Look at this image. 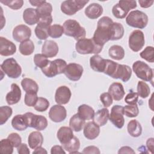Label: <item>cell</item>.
Here are the masks:
<instances>
[{
	"label": "cell",
	"instance_id": "7",
	"mask_svg": "<svg viewBox=\"0 0 154 154\" xmlns=\"http://www.w3.org/2000/svg\"><path fill=\"white\" fill-rule=\"evenodd\" d=\"M1 70L11 78H17L22 73L20 66L13 58L5 60L1 65Z\"/></svg>",
	"mask_w": 154,
	"mask_h": 154
},
{
	"label": "cell",
	"instance_id": "56",
	"mask_svg": "<svg viewBox=\"0 0 154 154\" xmlns=\"http://www.w3.org/2000/svg\"><path fill=\"white\" fill-rule=\"evenodd\" d=\"M118 153H135V151H134V150L129 147V146H123L122 147H121Z\"/></svg>",
	"mask_w": 154,
	"mask_h": 154
},
{
	"label": "cell",
	"instance_id": "13",
	"mask_svg": "<svg viewBox=\"0 0 154 154\" xmlns=\"http://www.w3.org/2000/svg\"><path fill=\"white\" fill-rule=\"evenodd\" d=\"M52 22V17L40 19L35 28V34L37 37L41 40H46L49 37L48 30Z\"/></svg>",
	"mask_w": 154,
	"mask_h": 154
},
{
	"label": "cell",
	"instance_id": "1",
	"mask_svg": "<svg viewBox=\"0 0 154 154\" xmlns=\"http://www.w3.org/2000/svg\"><path fill=\"white\" fill-rule=\"evenodd\" d=\"M113 22L112 20L108 16H103L99 20L97 28L92 38L97 45L103 47L111 40V26Z\"/></svg>",
	"mask_w": 154,
	"mask_h": 154
},
{
	"label": "cell",
	"instance_id": "8",
	"mask_svg": "<svg viewBox=\"0 0 154 154\" xmlns=\"http://www.w3.org/2000/svg\"><path fill=\"white\" fill-rule=\"evenodd\" d=\"M136 7L137 2L135 1H119V3L113 6L112 13L116 18L123 19L126 17L130 10Z\"/></svg>",
	"mask_w": 154,
	"mask_h": 154
},
{
	"label": "cell",
	"instance_id": "44",
	"mask_svg": "<svg viewBox=\"0 0 154 154\" xmlns=\"http://www.w3.org/2000/svg\"><path fill=\"white\" fill-rule=\"evenodd\" d=\"M154 49L153 46H147L140 53V57L149 63H153Z\"/></svg>",
	"mask_w": 154,
	"mask_h": 154
},
{
	"label": "cell",
	"instance_id": "51",
	"mask_svg": "<svg viewBox=\"0 0 154 154\" xmlns=\"http://www.w3.org/2000/svg\"><path fill=\"white\" fill-rule=\"evenodd\" d=\"M7 138L11 143L14 147H17L21 144L22 138L17 133H11L9 134Z\"/></svg>",
	"mask_w": 154,
	"mask_h": 154
},
{
	"label": "cell",
	"instance_id": "23",
	"mask_svg": "<svg viewBox=\"0 0 154 154\" xmlns=\"http://www.w3.org/2000/svg\"><path fill=\"white\" fill-rule=\"evenodd\" d=\"M108 93L116 101L122 100L125 94L123 86L120 82H114L111 84L108 89Z\"/></svg>",
	"mask_w": 154,
	"mask_h": 154
},
{
	"label": "cell",
	"instance_id": "15",
	"mask_svg": "<svg viewBox=\"0 0 154 154\" xmlns=\"http://www.w3.org/2000/svg\"><path fill=\"white\" fill-rule=\"evenodd\" d=\"M31 35V29L25 25L16 26L13 31V37L17 42H23L29 40Z\"/></svg>",
	"mask_w": 154,
	"mask_h": 154
},
{
	"label": "cell",
	"instance_id": "55",
	"mask_svg": "<svg viewBox=\"0 0 154 154\" xmlns=\"http://www.w3.org/2000/svg\"><path fill=\"white\" fill-rule=\"evenodd\" d=\"M51 154H59V153L65 154L66 153L65 151L64 150L63 147H62L61 146H58V145H56V146H53L51 148Z\"/></svg>",
	"mask_w": 154,
	"mask_h": 154
},
{
	"label": "cell",
	"instance_id": "12",
	"mask_svg": "<svg viewBox=\"0 0 154 154\" xmlns=\"http://www.w3.org/2000/svg\"><path fill=\"white\" fill-rule=\"evenodd\" d=\"M123 115V106L118 105H114L111 108V113L109 115V119L116 128L121 129L125 124Z\"/></svg>",
	"mask_w": 154,
	"mask_h": 154
},
{
	"label": "cell",
	"instance_id": "18",
	"mask_svg": "<svg viewBox=\"0 0 154 154\" xmlns=\"http://www.w3.org/2000/svg\"><path fill=\"white\" fill-rule=\"evenodd\" d=\"M16 52V46L6 38L0 37V54L2 56H10Z\"/></svg>",
	"mask_w": 154,
	"mask_h": 154
},
{
	"label": "cell",
	"instance_id": "37",
	"mask_svg": "<svg viewBox=\"0 0 154 154\" xmlns=\"http://www.w3.org/2000/svg\"><path fill=\"white\" fill-rule=\"evenodd\" d=\"M109 57L116 60H121L125 57L124 49L119 45H113L108 51Z\"/></svg>",
	"mask_w": 154,
	"mask_h": 154
},
{
	"label": "cell",
	"instance_id": "52",
	"mask_svg": "<svg viewBox=\"0 0 154 154\" xmlns=\"http://www.w3.org/2000/svg\"><path fill=\"white\" fill-rule=\"evenodd\" d=\"M138 100V94L135 92H131L128 93L125 97V101L129 105L137 104Z\"/></svg>",
	"mask_w": 154,
	"mask_h": 154
},
{
	"label": "cell",
	"instance_id": "54",
	"mask_svg": "<svg viewBox=\"0 0 154 154\" xmlns=\"http://www.w3.org/2000/svg\"><path fill=\"white\" fill-rule=\"evenodd\" d=\"M17 151L19 154H29L30 151L25 143H21L17 147Z\"/></svg>",
	"mask_w": 154,
	"mask_h": 154
},
{
	"label": "cell",
	"instance_id": "58",
	"mask_svg": "<svg viewBox=\"0 0 154 154\" xmlns=\"http://www.w3.org/2000/svg\"><path fill=\"white\" fill-rule=\"evenodd\" d=\"M153 138H149L147 140L146 142V146L147 149H149V150L150 151L151 153H153Z\"/></svg>",
	"mask_w": 154,
	"mask_h": 154
},
{
	"label": "cell",
	"instance_id": "19",
	"mask_svg": "<svg viewBox=\"0 0 154 154\" xmlns=\"http://www.w3.org/2000/svg\"><path fill=\"white\" fill-rule=\"evenodd\" d=\"M132 75V70L127 65L118 64L116 72L113 76L114 79H120L123 82L129 80Z\"/></svg>",
	"mask_w": 154,
	"mask_h": 154
},
{
	"label": "cell",
	"instance_id": "29",
	"mask_svg": "<svg viewBox=\"0 0 154 154\" xmlns=\"http://www.w3.org/2000/svg\"><path fill=\"white\" fill-rule=\"evenodd\" d=\"M43 142V137L42 134L38 131H34L29 134L28 139L29 146L32 149L41 146Z\"/></svg>",
	"mask_w": 154,
	"mask_h": 154
},
{
	"label": "cell",
	"instance_id": "34",
	"mask_svg": "<svg viewBox=\"0 0 154 154\" xmlns=\"http://www.w3.org/2000/svg\"><path fill=\"white\" fill-rule=\"evenodd\" d=\"M127 129L129 134L133 137L140 136L142 132V127L137 120H131L128 124Z\"/></svg>",
	"mask_w": 154,
	"mask_h": 154
},
{
	"label": "cell",
	"instance_id": "20",
	"mask_svg": "<svg viewBox=\"0 0 154 154\" xmlns=\"http://www.w3.org/2000/svg\"><path fill=\"white\" fill-rule=\"evenodd\" d=\"M58 52V46L53 40H46L42 46V53L46 57L52 58L55 57Z\"/></svg>",
	"mask_w": 154,
	"mask_h": 154
},
{
	"label": "cell",
	"instance_id": "43",
	"mask_svg": "<svg viewBox=\"0 0 154 154\" xmlns=\"http://www.w3.org/2000/svg\"><path fill=\"white\" fill-rule=\"evenodd\" d=\"M45 55L41 54H37L34 55V62L36 66L38 67L41 69L46 67L49 63V60Z\"/></svg>",
	"mask_w": 154,
	"mask_h": 154
},
{
	"label": "cell",
	"instance_id": "30",
	"mask_svg": "<svg viewBox=\"0 0 154 154\" xmlns=\"http://www.w3.org/2000/svg\"><path fill=\"white\" fill-rule=\"evenodd\" d=\"M109 111L107 108H105L99 109L94 113L93 118V122L99 126H103L107 123L109 119Z\"/></svg>",
	"mask_w": 154,
	"mask_h": 154
},
{
	"label": "cell",
	"instance_id": "46",
	"mask_svg": "<svg viewBox=\"0 0 154 154\" xmlns=\"http://www.w3.org/2000/svg\"><path fill=\"white\" fill-rule=\"evenodd\" d=\"M13 146L8 138L1 140L0 151L2 153L11 154L13 152Z\"/></svg>",
	"mask_w": 154,
	"mask_h": 154
},
{
	"label": "cell",
	"instance_id": "22",
	"mask_svg": "<svg viewBox=\"0 0 154 154\" xmlns=\"http://www.w3.org/2000/svg\"><path fill=\"white\" fill-rule=\"evenodd\" d=\"M100 133L99 126L94 122H89L85 124L84 135L88 140H94L98 137Z\"/></svg>",
	"mask_w": 154,
	"mask_h": 154
},
{
	"label": "cell",
	"instance_id": "60",
	"mask_svg": "<svg viewBox=\"0 0 154 154\" xmlns=\"http://www.w3.org/2000/svg\"><path fill=\"white\" fill-rule=\"evenodd\" d=\"M46 1H29V3L35 7H39L40 5H42L43 3H44Z\"/></svg>",
	"mask_w": 154,
	"mask_h": 154
},
{
	"label": "cell",
	"instance_id": "49",
	"mask_svg": "<svg viewBox=\"0 0 154 154\" xmlns=\"http://www.w3.org/2000/svg\"><path fill=\"white\" fill-rule=\"evenodd\" d=\"M38 99L37 93H26L24 102L28 106H34Z\"/></svg>",
	"mask_w": 154,
	"mask_h": 154
},
{
	"label": "cell",
	"instance_id": "57",
	"mask_svg": "<svg viewBox=\"0 0 154 154\" xmlns=\"http://www.w3.org/2000/svg\"><path fill=\"white\" fill-rule=\"evenodd\" d=\"M153 1H144V0H139L138 2L140 6L142 8H148L152 6L153 4Z\"/></svg>",
	"mask_w": 154,
	"mask_h": 154
},
{
	"label": "cell",
	"instance_id": "17",
	"mask_svg": "<svg viewBox=\"0 0 154 154\" xmlns=\"http://www.w3.org/2000/svg\"><path fill=\"white\" fill-rule=\"evenodd\" d=\"M71 91L69 87L65 85L59 87L55 94V100L59 105L67 104L71 97Z\"/></svg>",
	"mask_w": 154,
	"mask_h": 154
},
{
	"label": "cell",
	"instance_id": "16",
	"mask_svg": "<svg viewBox=\"0 0 154 154\" xmlns=\"http://www.w3.org/2000/svg\"><path fill=\"white\" fill-rule=\"evenodd\" d=\"M66 116L67 111L66 108L59 104L52 106L49 111V117L54 122H61L65 120Z\"/></svg>",
	"mask_w": 154,
	"mask_h": 154
},
{
	"label": "cell",
	"instance_id": "48",
	"mask_svg": "<svg viewBox=\"0 0 154 154\" xmlns=\"http://www.w3.org/2000/svg\"><path fill=\"white\" fill-rule=\"evenodd\" d=\"M0 2L8 6L10 8L15 10L20 8L23 4V1L22 0H13V1L5 0V1H1Z\"/></svg>",
	"mask_w": 154,
	"mask_h": 154
},
{
	"label": "cell",
	"instance_id": "40",
	"mask_svg": "<svg viewBox=\"0 0 154 154\" xmlns=\"http://www.w3.org/2000/svg\"><path fill=\"white\" fill-rule=\"evenodd\" d=\"M64 32V28L63 26L58 25V24H54L51 25L49 30L48 34L49 36L53 38H57L60 37Z\"/></svg>",
	"mask_w": 154,
	"mask_h": 154
},
{
	"label": "cell",
	"instance_id": "25",
	"mask_svg": "<svg viewBox=\"0 0 154 154\" xmlns=\"http://www.w3.org/2000/svg\"><path fill=\"white\" fill-rule=\"evenodd\" d=\"M90 64L93 70L103 73L106 64V60L103 59L99 55H94L90 58Z\"/></svg>",
	"mask_w": 154,
	"mask_h": 154
},
{
	"label": "cell",
	"instance_id": "10",
	"mask_svg": "<svg viewBox=\"0 0 154 154\" xmlns=\"http://www.w3.org/2000/svg\"><path fill=\"white\" fill-rule=\"evenodd\" d=\"M25 115L27 119L28 127L33 128L40 131L45 129L48 126V120L45 117L32 112H26Z\"/></svg>",
	"mask_w": 154,
	"mask_h": 154
},
{
	"label": "cell",
	"instance_id": "4",
	"mask_svg": "<svg viewBox=\"0 0 154 154\" xmlns=\"http://www.w3.org/2000/svg\"><path fill=\"white\" fill-rule=\"evenodd\" d=\"M126 23L132 27L139 29L144 28L148 23V16L140 10L131 11L126 18Z\"/></svg>",
	"mask_w": 154,
	"mask_h": 154
},
{
	"label": "cell",
	"instance_id": "9",
	"mask_svg": "<svg viewBox=\"0 0 154 154\" xmlns=\"http://www.w3.org/2000/svg\"><path fill=\"white\" fill-rule=\"evenodd\" d=\"M89 1L87 0H67L63 1L61 5V11L66 15L75 14L82 9Z\"/></svg>",
	"mask_w": 154,
	"mask_h": 154
},
{
	"label": "cell",
	"instance_id": "50",
	"mask_svg": "<svg viewBox=\"0 0 154 154\" xmlns=\"http://www.w3.org/2000/svg\"><path fill=\"white\" fill-rule=\"evenodd\" d=\"M100 100L105 107H109L112 103V99L108 92L103 93L100 96Z\"/></svg>",
	"mask_w": 154,
	"mask_h": 154
},
{
	"label": "cell",
	"instance_id": "5",
	"mask_svg": "<svg viewBox=\"0 0 154 154\" xmlns=\"http://www.w3.org/2000/svg\"><path fill=\"white\" fill-rule=\"evenodd\" d=\"M67 63L62 59H56L54 61H49L48 65L42 69V72L48 78H52L64 72Z\"/></svg>",
	"mask_w": 154,
	"mask_h": 154
},
{
	"label": "cell",
	"instance_id": "2",
	"mask_svg": "<svg viewBox=\"0 0 154 154\" xmlns=\"http://www.w3.org/2000/svg\"><path fill=\"white\" fill-rule=\"evenodd\" d=\"M64 34L70 37H73L76 40L84 38L86 35L85 28L81 26L78 22L73 19H68L63 23Z\"/></svg>",
	"mask_w": 154,
	"mask_h": 154
},
{
	"label": "cell",
	"instance_id": "41",
	"mask_svg": "<svg viewBox=\"0 0 154 154\" xmlns=\"http://www.w3.org/2000/svg\"><path fill=\"white\" fill-rule=\"evenodd\" d=\"M150 93L149 85L144 81H138L137 85V93L140 97L145 99L147 97Z\"/></svg>",
	"mask_w": 154,
	"mask_h": 154
},
{
	"label": "cell",
	"instance_id": "42",
	"mask_svg": "<svg viewBox=\"0 0 154 154\" xmlns=\"http://www.w3.org/2000/svg\"><path fill=\"white\" fill-rule=\"evenodd\" d=\"M13 113L12 108L8 106H2L0 107V124L2 125L11 117Z\"/></svg>",
	"mask_w": 154,
	"mask_h": 154
},
{
	"label": "cell",
	"instance_id": "45",
	"mask_svg": "<svg viewBox=\"0 0 154 154\" xmlns=\"http://www.w3.org/2000/svg\"><path fill=\"white\" fill-rule=\"evenodd\" d=\"M124 114L128 117H135L139 113V109L137 104L128 105L123 107Z\"/></svg>",
	"mask_w": 154,
	"mask_h": 154
},
{
	"label": "cell",
	"instance_id": "21",
	"mask_svg": "<svg viewBox=\"0 0 154 154\" xmlns=\"http://www.w3.org/2000/svg\"><path fill=\"white\" fill-rule=\"evenodd\" d=\"M21 99V90L15 83L11 85V91L8 92L5 97L7 103L8 105H13L18 103Z\"/></svg>",
	"mask_w": 154,
	"mask_h": 154
},
{
	"label": "cell",
	"instance_id": "31",
	"mask_svg": "<svg viewBox=\"0 0 154 154\" xmlns=\"http://www.w3.org/2000/svg\"><path fill=\"white\" fill-rule=\"evenodd\" d=\"M21 85L26 93H37L38 85L37 82L32 79L25 78L21 81Z\"/></svg>",
	"mask_w": 154,
	"mask_h": 154
},
{
	"label": "cell",
	"instance_id": "33",
	"mask_svg": "<svg viewBox=\"0 0 154 154\" xmlns=\"http://www.w3.org/2000/svg\"><path fill=\"white\" fill-rule=\"evenodd\" d=\"M85 125V120L82 119L78 114H74L70 119V128L75 132H79Z\"/></svg>",
	"mask_w": 154,
	"mask_h": 154
},
{
	"label": "cell",
	"instance_id": "38",
	"mask_svg": "<svg viewBox=\"0 0 154 154\" xmlns=\"http://www.w3.org/2000/svg\"><path fill=\"white\" fill-rule=\"evenodd\" d=\"M19 52L23 55H29L34 51V45L32 40H27L20 43L19 45Z\"/></svg>",
	"mask_w": 154,
	"mask_h": 154
},
{
	"label": "cell",
	"instance_id": "14",
	"mask_svg": "<svg viewBox=\"0 0 154 154\" xmlns=\"http://www.w3.org/2000/svg\"><path fill=\"white\" fill-rule=\"evenodd\" d=\"M64 73L69 79L77 81L82 75L83 67L77 63H70L67 65Z\"/></svg>",
	"mask_w": 154,
	"mask_h": 154
},
{
	"label": "cell",
	"instance_id": "28",
	"mask_svg": "<svg viewBox=\"0 0 154 154\" xmlns=\"http://www.w3.org/2000/svg\"><path fill=\"white\" fill-rule=\"evenodd\" d=\"M11 125L17 131H25L28 127L27 119L25 114L15 116L11 120Z\"/></svg>",
	"mask_w": 154,
	"mask_h": 154
},
{
	"label": "cell",
	"instance_id": "26",
	"mask_svg": "<svg viewBox=\"0 0 154 154\" xmlns=\"http://www.w3.org/2000/svg\"><path fill=\"white\" fill-rule=\"evenodd\" d=\"M57 137L62 145L65 144L73 138V130L69 127L62 126L58 129Z\"/></svg>",
	"mask_w": 154,
	"mask_h": 154
},
{
	"label": "cell",
	"instance_id": "47",
	"mask_svg": "<svg viewBox=\"0 0 154 154\" xmlns=\"http://www.w3.org/2000/svg\"><path fill=\"white\" fill-rule=\"evenodd\" d=\"M49 106V101L46 98L39 97H38L37 101L34 107L36 111L39 112H43L47 110Z\"/></svg>",
	"mask_w": 154,
	"mask_h": 154
},
{
	"label": "cell",
	"instance_id": "53",
	"mask_svg": "<svg viewBox=\"0 0 154 154\" xmlns=\"http://www.w3.org/2000/svg\"><path fill=\"white\" fill-rule=\"evenodd\" d=\"M83 153H94V154H99L100 150L98 147L94 146H90L87 147H85L82 151Z\"/></svg>",
	"mask_w": 154,
	"mask_h": 154
},
{
	"label": "cell",
	"instance_id": "36",
	"mask_svg": "<svg viewBox=\"0 0 154 154\" xmlns=\"http://www.w3.org/2000/svg\"><path fill=\"white\" fill-rule=\"evenodd\" d=\"M36 10L40 17V19H43V18H46V17L52 16H51V13L52 11V5L46 1H45L42 5H40L39 7H38L36 8Z\"/></svg>",
	"mask_w": 154,
	"mask_h": 154
},
{
	"label": "cell",
	"instance_id": "35",
	"mask_svg": "<svg viewBox=\"0 0 154 154\" xmlns=\"http://www.w3.org/2000/svg\"><path fill=\"white\" fill-rule=\"evenodd\" d=\"M124 28L118 22H113L111 26V36L110 40H117L122 38L124 35Z\"/></svg>",
	"mask_w": 154,
	"mask_h": 154
},
{
	"label": "cell",
	"instance_id": "6",
	"mask_svg": "<svg viewBox=\"0 0 154 154\" xmlns=\"http://www.w3.org/2000/svg\"><path fill=\"white\" fill-rule=\"evenodd\" d=\"M132 70L138 78L144 81H153V70L146 63L135 61L132 65Z\"/></svg>",
	"mask_w": 154,
	"mask_h": 154
},
{
	"label": "cell",
	"instance_id": "59",
	"mask_svg": "<svg viewBox=\"0 0 154 154\" xmlns=\"http://www.w3.org/2000/svg\"><path fill=\"white\" fill-rule=\"evenodd\" d=\"M32 153H40V154H43V153H47V151L43 147H42L41 146L36 148L35 149L34 151H33Z\"/></svg>",
	"mask_w": 154,
	"mask_h": 154
},
{
	"label": "cell",
	"instance_id": "24",
	"mask_svg": "<svg viewBox=\"0 0 154 154\" xmlns=\"http://www.w3.org/2000/svg\"><path fill=\"white\" fill-rule=\"evenodd\" d=\"M23 19L26 24L33 25L35 23H38L40 20V17L36 9L27 8L23 13Z\"/></svg>",
	"mask_w": 154,
	"mask_h": 154
},
{
	"label": "cell",
	"instance_id": "27",
	"mask_svg": "<svg viewBox=\"0 0 154 154\" xmlns=\"http://www.w3.org/2000/svg\"><path fill=\"white\" fill-rule=\"evenodd\" d=\"M103 13V8L101 5L97 3L90 4L85 10V14L87 17L91 19H95L101 16Z\"/></svg>",
	"mask_w": 154,
	"mask_h": 154
},
{
	"label": "cell",
	"instance_id": "39",
	"mask_svg": "<svg viewBox=\"0 0 154 154\" xmlns=\"http://www.w3.org/2000/svg\"><path fill=\"white\" fill-rule=\"evenodd\" d=\"M63 147L69 153H78V150L80 147V142L79 139L74 136L73 138L67 143L63 144Z\"/></svg>",
	"mask_w": 154,
	"mask_h": 154
},
{
	"label": "cell",
	"instance_id": "3",
	"mask_svg": "<svg viewBox=\"0 0 154 154\" xmlns=\"http://www.w3.org/2000/svg\"><path fill=\"white\" fill-rule=\"evenodd\" d=\"M76 51L80 54H97L100 53L103 47L97 45L93 38H84L78 40L75 45Z\"/></svg>",
	"mask_w": 154,
	"mask_h": 154
},
{
	"label": "cell",
	"instance_id": "32",
	"mask_svg": "<svg viewBox=\"0 0 154 154\" xmlns=\"http://www.w3.org/2000/svg\"><path fill=\"white\" fill-rule=\"evenodd\" d=\"M94 109L86 104L81 105L78 108V115L84 120H91L93 119L94 115Z\"/></svg>",
	"mask_w": 154,
	"mask_h": 154
},
{
	"label": "cell",
	"instance_id": "11",
	"mask_svg": "<svg viewBox=\"0 0 154 154\" xmlns=\"http://www.w3.org/2000/svg\"><path fill=\"white\" fill-rule=\"evenodd\" d=\"M128 43L129 47L132 51L138 52L143 48L145 43L143 32L139 29L133 31L129 35Z\"/></svg>",
	"mask_w": 154,
	"mask_h": 154
}]
</instances>
